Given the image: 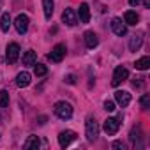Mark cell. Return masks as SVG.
Masks as SVG:
<instances>
[{
	"instance_id": "obj_32",
	"label": "cell",
	"mask_w": 150,
	"mask_h": 150,
	"mask_svg": "<svg viewBox=\"0 0 150 150\" xmlns=\"http://www.w3.org/2000/svg\"><path fill=\"white\" fill-rule=\"evenodd\" d=\"M2 2H4V0H0V7H2Z\"/></svg>"
},
{
	"instance_id": "obj_29",
	"label": "cell",
	"mask_w": 150,
	"mask_h": 150,
	"mask_svg": "<svg viewBox=\"0 0 150 150\" xmlns=\"http://www.w3.org/2000/svg\"><path fill=\"white\" fill-rule=\"evenodd\" d=\"M129 4H131L132 7H138V4H139V0H129Z\"/></svg>"
},
{
	"instance_id": "obj_10",
	"label": "cell",
	"mask_w": 150,
	"mask_h": 150,
	"mask_svg": "<svg viewBox=\"0 0 150 150\" xmlns=\"http://www.w3.org/2000/svg\"><path fill=\"white\" fill-rule=\"evenodd\" d=\"M115 103H117L118 106H122V108L129 106V103H131V94H129L127 90H117V92H115Z\"/></svg>"
},
{
	"instance_id": "obj_25",
	"label": "cell",
	"mask_w": 150,
	"mask_h": 150,
	"mask_svg": "<svg viewBox=\"0 0 150 150\" xmlns=\"http://www.w3.org/2000/svg\"><path fill=\"white\" fill-rule=\"evenodd\" d=\"M139 136H141L139 129H132V131H131V141H132V143H136V139H139Z\"/></svg>"
},
{
	"instance_id": "obj_2",
	"label": "cell",
	"mask_w": 150,
	"mask_h": 150,
	"mask_svg": "<svg viewBox=\"0 0 150 150\" xmlns=\"http://www.w3.org/2000/svg\"><path fill=\"white\" fill-rule=\"evenodd\" d=\"M85 134H87V139H88V141H96V139H97V136H99V124L96 122L94 117H88V118H87Z\"/></svg>"
},
{
	"instance_id": "obj_4",
	"label": "cell",
	"mask_w": 150,
	"mask_h": 150,
	"mask_svg": "<svg viewBox=\"0 0 150 150\" xmlns=\"http://www.w3.org/2000/svg\"><path fill=\"white\" fill-rule=\"evenodd\" d=\"M129 78V71H127V67H124V65H118V67H115V71H113V80H111V85L113 87H118L122 81H125Z\"/></svg>"
},
{
	"instance_id": "obj_8",
	"label": "cell",
	"mask_w": 150,
	"mask_h": 150,
	"mask_svg": "<svg viewBox=\"0 0 150 150\" xmlns=\"http://www.w3.org/2000/svg\"><path fill=\"white\" fill-rule=\"evenodd\" d=\"M28 23H30V20H28L27 14H18L16 21H14V27H16L18 34H21V35L27 34V30H28Z\"/></svg>"
},
{
	"instance_id": "obj_19",
	"label": "cell",
	"mask_w": 150,
	"mask_h": 150,
	"mask_svg": "<svg viewBox=\"0 0 150 150\" xmlns=\"http://www.w3.org/2000/svg\"><path fill=\"white\" fill-rule=\"evenodd\" d=\"M39 145H41L39 138L32 134V136H28V139L23 143V148H25V150H30V148H39Z\"/></svg>"
},
{
	"instance_id": "obj_13",
	"label": "cell",
	"mask_w": 150,
	"mask_h": 150,
	"mask_svg": "<svg viewBox=\"0 0 150 150\" xmlns=\"http://www.w3.org/2000/svg\"><path fill=\"white\" fill-rule=\"evenodd\" d=\"M78 18H80V21L81 23H88L90 21V9H88V4H81L80 6V11H78V14H76Z\"/></svg>"
},
{
	"instance_id": "obj_23",
	"label": "cell",
	"mask_w": 150,
	"mask_h": 150,
	"mask_svg": "<svg viewBox=\"0 0 150 150\" xmlns=\"http://www.w3.org/2000/svg\"><path fill=\"white\" fill-rule=\"evenodd\" d=\"M46 72H48L46 65H42V64H35L34 65V74H35V76H44Z\"/></svg>"
},
{
	"instance_id": "obj_28",
	"label": "cell",
	"mask_w": 150,
	"mask_h": 150,
	"mask_svg": "<svg viewBox=\"0 0 150 150\" xmlns=\"http://www.w3.org/2000/svg\"><path fill=\"white\" fill-rule=\"evenodd\" d=\"M113 148H122V150H124V148H125V145H124L122 141H115V143H113Z\"/></svg>"
},
{
	"instance_id": "obj_27",
	"label": "cell",
	"mask_w": 150,
	"mask_h": 150,
	"mask_svg": "<svg viewBox=\"0 0 150 150\" xmlns=\"http://www.w3.org/2000/svg\"><path fill=\"white\" fill-rule=\"evenodd\" d=\"M65 81L71 83V85H74V83H76V76H74V74H67V76H65Z\"/></svg>"
},
{
	"instance_id": "obj_31",
	"label": "cell",
	"mask_w": 150,
	"mask_h": 150,
	"mask_svg": "<svg viewBox=\"0 0 150 150\" xmlns=\"http://www.w3.org/2000/svg\"><path fill=\"white\" fill-rule=\"evenodd\" d=\"M46 122V117H39V124H44Z\"/></svg>"
},
{
	"instance_id": "obj_12",
	"label": "cell",
	"mask_w": 150,
	"mask_h": 150,
	"mask_svg": "<svg viewBox=\"0 0 150 150\" xmlns=\"http://www.w3.org/2000/svg\"><path fill=\"white\" fill-rule=\"evenodd\" d=\"M30 80H32V76H30L27 71H23V72H20L18 76H16V85H18L20 88H25V87L30 85Z\"/></svg>"
},
{
	"instance_id": "obj_17",
	"label": "cell",
	"mask_w": 150,
	"mask_h": 150,
	"mask_svg": "<svg viewBox=\"0 0 150 150\" xmlns=\"http://www.w3.org/2000/svg\"><path fill=\"white\" fill-rule=\"evenodd\" d=\"M35 64H37V55L34 50H28L23 55V65H35Z\"/></svg>"
},
{
	"instance_id": "obj_14",
	"label": "cell",
	"mask_w": 150,
	"mask_h": 150,
	"mask_svg": "<svg viewBox=\"0 0 150 150\" xmlns=\"http://www.w3.org/2000/svg\"><path fill=\"white\" fill-rule=\"evenodd\" d=\"M85 44H87V48H90V50H94V48L99 44V39H97L96 32H92V30H87V32H85Z\"/></svg>"
},
{
	"instance_id": "obj_6",
	"label": "cell",
	"mask_w": 150,
	"mask_h": 150,
	"mask_svg": "<svg viewBox=\"0 0 150 150\" xmlns=\"http://www.w3.org/2000/svg\"><path fill=\"white\" fill-rule=\"evenodd\" d=\"M18 57H20V46L16 42H9L7 48H6V58H7V62L9 64H16Z\"/></svg>"
},
{
	"instance_id": "obj_30",
	"label": "cell",
	"mask_w": 150,
	"mask_h": 150,
	"mask_svg": "<svg viewBox=\"0 0 150 150\" xmlns=\"http://www.w3.org/2000/svg\"><path fill=\"white\" fill-rule=\"evenodd\" d=\"M143 6L148 9V7H150V0H143Z\"/></svg>"
},
{
	"instance_id": "obj_7",
	"label": "cell",
	"mask_w": 150,
	"mask_h": 150,
	"mask_svg": "<svg viewBox=\"0 0 150 150\" xmlns=\"http://www.w3.org/2000/svg\"><path fill=\"white\" fill-rule=\"evenodd\" d=\"M74 139H76V132H74V131H62V132L58 134V145H60L62 148L69 146Z\"/></svg>"
},
{
	"instance_id": "obj_20",
	"label": "cell",
	"mask_w": 150,
	"mask_h": 150,
	"mask_svg": "<svg viewBox=\"0 0 150 150\" xmlns=\"http://www.w3.org/2000/svg\"><path fill=\"white\" fill-rule=\"evenodd\" d=\"M9 27H11V14L4 13L0 18V28H2V32H9Z\"/></svg>"
},
{
	"instance_id": "obj_33",
	"label": "cell",
	"mask_w": 150,
	"mask_h": 150,
	"mask_svg": "<svg viewBox=\"0 0 150 150\" xmlns=\"http://www.w3.org/2000/svg\"><path fill=\"white\" fill-rule=\"evenodd\" d=\"M0 120H2V117H0Z\"/></svg>"
},
{
	"instance_id": "obj_1",
	"label": "cell",
	"mask_w": 150,
	"mask_h": 150,
	"mask_svg": "<svg viewBox=\"0 0 150 150\" xmlns=\"http://www.w3.org/2000/svg\"><path fill=\"white\" fill-rule=\"evenodd\" d=\"M55 115L58 117V118H62V120H69L71 117H72V106L69 104V103H65V101H58V103H55Z\"/></svg>"
},
{
	"instance_id": "obj_21",
	"label": "cell",
	"mask_w": 150,
	"mask_h": 150,
	"mask_svg": "<svg viewBox=\"0 0 150 150\" xmlns=\"http://www.w3.org/2000/svg\"><path fill=\"white\" fill-rule=\"evenodd\" d=\"M134 67H136L138 71H146V69L150 67V58H148V57H141L139 60H136Z\"/></svg>"
},
{
	"instance_id": "obj_22",
	"label": "cell",
	"mask_w": 150,
	"mask_h": 150,
	"mask_svg": "<svg viewBox=\"0 0 150 150\" xmlns=\"http://www.w3.org/2000/svg\"><path fill=\"white\" fill-rule=\"evenodd\" d=\"M7 106H9V92L0 90V108H7Z\"/></svg>"
},
{
	"instance_id": "obj_5",
	"label": "cell",
	"mask_w": 150,
	"mask_h": 150,
	"mask_svg": "<svg viewBox=\"0 0 150 150\" xmlns=\"http://www.w3.org/2000/svg\"><path fill=\"white\" fill-rule=\"evenodd\" d=\"M120 118H122V115H120L118 118H106V120H104L103 129H104V132H106L108 136H113V134L118 132V129H120Z\"/></svg>"
},
{
	"instance_id": "obj_3",
	"label": "cell",
	"mask_w": 150,
	"mask_h": 150,
	"mask_svg": "<svg viewBox=\"0 0 150 150\" xmlns=\"http://www.w3.org/2000/svg\"><path fill=\"white\" fill-rule=\"evenodd\" d=\"M65 51H67L65 44L58 42V44H55V46L51 48V53L48 55V58H50L51 62H55V64H60V62L64 60V57H65Z\"/></svg>"
},
{
	"instance_id": "obj_11",
	"label": "cell",
	"mask_w": 150,
	"mask_h": 150,
	"mask_svg": "<svg viewBox=\"0 0 150 150\" xmlns=\"http://www.w3.org/2000/svg\"><path fill=\"white\" fill-rule=\"evenodd\" d=\"M62 21L67 27H74V25L78 23V16H76V13H74L72 9H65L64 14H62Z\"/></svg>"
},
{
	"instance_id": "obj_15",
	"label": "cell",
	"mask_w": 150,
	"mask_h": 150,
	"mask_svg": "<svg viewBox=\"0 0 150 150\" xmlns=\"http://www.w3.org/2000/svg\"><path fill=\"white\" fill-rule=\"evenodd\" d=\"M42 9H44V18L51 20L53 9H55V2H53V0H42Z\"/></svg>"
},
{
	"instance_id": "obj_16",
	"label": "cell",
	"mask_w": 150,
	"mask_h": 150,
	"mask_svg": "<svg viewBox=\"0 0 150 150\" xmlns=\"http://www.w3.org/2000/svg\"><path fill=\"white\" fill-rule=\"evenodd\" d=\"M138 21H139V16H138L136 11H127L124 14V23L125 25H136Z\"/></svg>"
},
{
	"instance_id": "obj_9",
	"label": "cell",
	"mask_w": 150,
	"mask_h": 150,
	"mask_svg": "<svg viewBox=\"0 0 150 150\" xmlns=\"http://www.w3.org/2000/svg\"><path fill=\"white\" fill-rule=\"evenodd\" d=\"M111 30H113L115 35L122 37V35L127 34V25H125L120 18H113V20H111Z\"/></svg>"
},
{
	"instance_id": "obj_24",
	"label": "cell",
	"mask_w": 150,
	"mask_h": 150,
	"mask_svg": "<svg viewBox=\"0 0 150 150\" xmlns=\"http://www.w3.org/2000/svg\"><path fill=\"white\" fill-rule=\"evenodd\" d=\"M139 104H141V108H143V110H148V106H150V96H148V94H145V96L139 99Z\"/></svg>"
},
{
	"instance_id": "obj_18",
	"label": "cell",
	"mask_w": 150,
	"mask_h": 150,
	"mask_svg": "<svg viewBox=\"0 0 150 150\" xmlns=\"http://www.w3.org/2000/svg\"><path fill=\"white\" fill-rule=\"evenodd\" d=\"M141 44H143V37L141 35H132L131 41H129V50L131 51H138L141 48Z\"/></svg>"
},
{
	"instance_id": "obj_26",
	"label": "cell",
	"mask_w": 150,
	"mask_h": 150,
	"mask_svg": "<svg viewBox=\"0 0 150 150\" xmlns=\"http://www.w3.org/2000/svg\"><path fill=\"white\" fill-rule=\"evenodd\" d=\"M104 110L106 111H115V103L113 101H104Z\"/></svg>"
}]
</instances>
